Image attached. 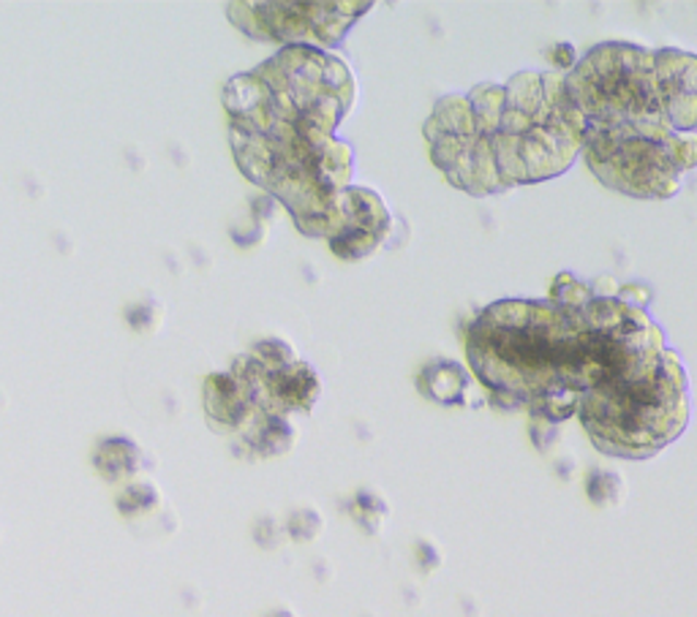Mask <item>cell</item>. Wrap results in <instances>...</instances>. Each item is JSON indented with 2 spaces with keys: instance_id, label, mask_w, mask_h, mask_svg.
I'll return each mask as SVG.
<instances>
[{
  "instance_id": "obj_1",
  "label": "cell",
  "mask_w": 697,
  "mask_h": 617,
  "mask_svg": "<svg viewBox=\"0 0 697 617\" xmlns=\"http://www.w3.org/2000/svg\"><path fill=\"white\" fill-rule=\"evenodd\" d=\"M425 136L455 189L488 196L567 172L584 153L586 120L562 74L524 71L507 85L442 98Z\"/></svg>"
},
{
  "instance_id": "obj_2",
  "label": "cell",
  "mask_w": 697,
  "mask_h": 617,
  "mask_svg": "<svg viewBox=\"0 0 697 617\" xmlns=\"http://www.w3.org/2000/svg\"><path fill=\"white\" fill-rule=\"evenodd\" d=\"M466 354L498 409H526L553 424L578 413L589 378L584 307L493 302L469 327Z\"/></svg>"
},
{
  "instance_id": "obj_3",
  "label": "cell",
  "mask_w": 697,
  "mask_h": 617,
  "mask_svg": "<svg viewBox=\"0 0 697 617\" xmlns=\"http://www.w3.org/2000/svg\"><path fill=\"white\" fill-rule=\"evenodd\" d=\"M564 82L586 129L697 134V58L689 52L597 44Z\"/></svg>"
},
{
  "instance_id": "obj_4",
  "label": "cell",
  "mask_w": 697,
  "mask_h": 617,
  "mask_svg": "<svg viewBox=\"0 0 697 617\" xmlns=\"http://www.w3.org/2000/svg\"><path fill=\"white\" fill-rule=\"evenodd\" d=\"M580 422L591 444L611 457L646 460L684 433L689 422V392L676 351L638 376L600 384L580 395Z\"/></svg>"
},
{
  "instance_id": "obj_5",
  "label": "cell",
  "mask_w": 697,
  "mask_h": 617,
  "mask_svg": "<svg viewBox=\"0 0 697 617\" xmlns=\"http://www.w3.org/2000/svg\"><path fill=\"white\" fill-rule=\"evenodd\" d=\"M584 156L602 185L635 199H671L697 167V134L671 129H586Z\"/></svg>"
},
{
  "instance_id": "obj_6",
  "label": "cell",
  "mask_w": 697,
  "mask_h": 617,
  "mask_svg": "<svg viewBox=\"0 0 697 617\" xmlns=\"http://www.w3.org/2000/svg\"><path fill=\"white\" fill-rule=\"evenodd\" d=\"M466 389H469V376L455 362H431L420 373V392L425 398L436 400L442 406L464 403Z\"/></svg>"
},
{
  "instance_id": "obj_7",
  "label": "cell",
  "mask_w": 697,
  "mask_h": 617,
  "mask_svg": "<svg viewBox=\"0 0 697 617\" xmlns=\"http://www.w3.org/2000/svg\"><path fill=\"white\" fill-rule=\"evenodd\" d=\"M96 465L109 482H118V479L129 476L136 468V449L125 440H107V444L98 449Z\"/></svg>"
},
{
  "instance_id": "obj_8",
  "label": "cell",
  "mask_w": 697,
  "mask_h": 617,
  "mask_svg": "<svg viewBox=\"0 0 697 617\" xmlns=\"http://www.w3.org/2000/svg\"><path fill=\"white\" fill-rule=\"evenodd\" d=\"M594 289H591V283H586V280L575 278V275L569 273H562L556 280H553L551 286V297L548 300L558 302V305L564 307H586L591 300H594Z\"/></svg>"
},
{
  "instance_id": "obj_9",
  "label": "cell",
  "mask_w": 697,
  "mask_h": 617,
  "mask_svg": "<svg viewBox=\"0 0 697 617\" xmlns=\"http://www.w3.org/2000/svg\"><path fill=\"white\" fill-rule=\"evenodd\" d=\"M586 495H589L597 506H616L618 500L624 498V484L616 473L594 468V471L586 476Z\"/></svg>"
},
{
  "instance_id": "obj_10",
  "label": "cell",
  "mask_w": 697,
  "mask_h": 617,
  "mask_svg": "<svg viewBox=\"0 0 697 617\" xmlns=\"http://www.w3.org/2000/svg\"><path fill=\"white\" fill-rule=\"evenodd\" d=\"M553 63H556L558 69L573 71L575 65H578V58H575V49L569 47V44H556V47H553Z\"/></svg>"
}]
</instances>
